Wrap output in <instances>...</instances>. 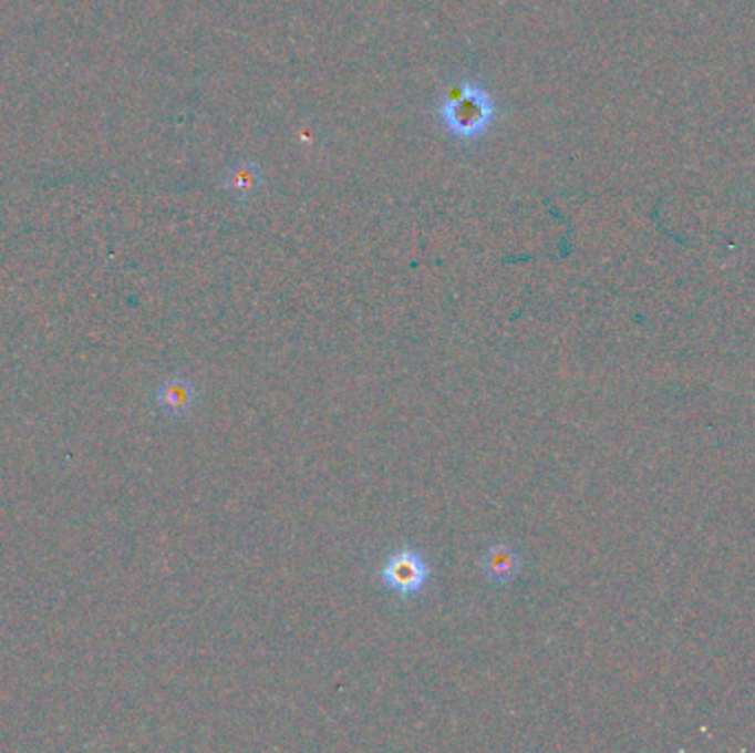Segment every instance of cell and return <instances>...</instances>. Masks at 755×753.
Instances as JSON below:
<instances>
[{
    "instance_id": "cell-1",
    "label": "cell",
    "mask_w": 755,
    "mask_h": 753,
    "mask_svg": "<svg viewBox=\"0 0 755 753\" xmlns=\"http://www.w3.org/2000/svg\"><path fill=\"white\" fill-rule=\"evenodd\" d=\"M428 577H431V570H428L426 559L417 550H411V548H404L391 555L380 570L382 586L400 599L417 597L428 586Z\"/></svg>"
},
{
    "instance_id": "cell-2",
    "label": "cell",
    "mask_w": 755,
    "mask_h": 753,
    "mask_svg": "<svg viewBox=\"0 0 755 753\" xmlns=\"http://www.w3.org/2000/svg\"><path fill=\"white\" fill-rule=\"evenodd\" d=\"M442 113L451 131H455L462 137H470V135H477L488 124L490 104L486 95L477 91H468V93H462L459 97H451L448 106L442 109Z\"/></svg>"
},
{
    "instance_id": "cell-3",
    "label": "cell",
    "mask_w": 755,
    "mask_h": 753,
    "mask_svg": "<svg viewBox=\"0 0 755 753\" xmlns=\"http://www.w3.org/2000/svg\"><path fill=\"white\" fill-rule=\"evenodd\" d=\"M482 568L486 573V577L495 584H508L519 575V557L517 553L506 546V544H495L484 553L482 559Z\"/></svg>"
},
{
    "instance_id": "cell-4",
    "label": "cell",
    "mask_w": 755,
    "mask_h": 753,
    "mask_svg": "<svg viewBox=\"0 0 755 753\" xmlns=\"http://www.w3.org/2000/svg\"><path fill=\"white\" fill-rule=\"evenodd\" d=\"M195 402V389L186 380H168L157 391V404L168 415L186 413Z\"/></svg>"
}]
</instances>
